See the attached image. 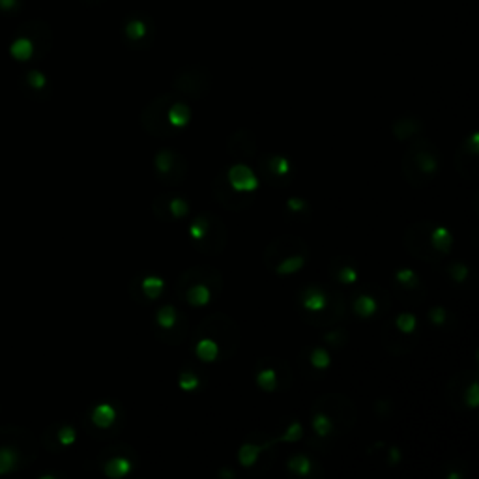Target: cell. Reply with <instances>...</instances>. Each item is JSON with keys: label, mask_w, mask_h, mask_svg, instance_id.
Segmentation results:
<instances>
[{"label": "cell", "mask_w": 479, "mask_h": 479, "mask_svg": "<svg viewBox=\"0 0 479 479\" xmlns=\"http://www.w3.org/2000/svg\"><path fill=\"white\" fill-rule=\"evenodd\" d=\"M26 82L30 84L34 90H44L47 87V77L38 70H32L26 73Z\"/></svg>", "instance_id": "obj_40"}, {"label": "cell", "mask_w": 479, "mask_h": 479, "mask_svg": "<svg viewBox=\"0 0 479 479\" xmlns=\"http://www.w3.org/2000/svg\"><path fill=\"white\" fill-rule=\"evenodd\" d=\"M228 186L238 193H255L259 188V177L246 163H234L225 170Z\"/></svg>", "instance_id": "obj_9"}, {"label": "cell", "mask_w": 479, "mask_h": 479, "mask_svg": "<svg viewBox=\"0 0 479 479\" xmlns=\"http://www.w3.org/2000/svg\"><path fill=\"white\" fill-rule=\"evenodd\" d=\"M460 404H464V408L476 410L479 404V384L478 379H472L467 384L464 391H462V397H460Z\"/></svg>", "instance_id": "obj_32"}, {"label": "cell", "mask_w": 479, "mask_h": 479, "mask_svg": "<svg viewBox=\"0 0 479 479\" xmlns=\"http://www.w3.org/2000/svg\"><path fill=\"white\" fill-rule=\"evenodd\" d=\"M255 152H257V141L247 129H240L228 139V154L233 158H253Z\"/></svg>", "instance_id": "obj_11"}, {"label": "cell", "mask_w": 479, "mask_h": 479, "mask_svg": "<svg viewBox=\"0 0 479 479\" xmlns=\"http://www.w3.org/2000/svg\"><path fill=\"white\" fill-rule=\"evenodd\" d=\"M329 298H332V292H326V290L318 287V284H309L302 290L300 294V303L305 313H311V315H318L322 311L328 307Z\"/></svg>", "instance_id": "obj_10"}, {"label": "cell", "mask_w": 479, "mask_h": 479, "mask_svg": "<svg viewBox=\"0 0 479 479\" xmlns=\"http://www.w3.org/2000/svg\"><path fill=\"white\" fill-rule=\"evenodd\" d=\"M354 313L361 318H371L379 311V300L371 294H358L352 302Z\"/></svg>", "instance_id": "obj_21"}, {"label": "cell", "mask_w": 479, "mask_h": 479, "mask_svg": "<svg viewBox=\"0 0 479 479\" xmlns=\"http://www.w3.org/2000/svg\"><path fill=\"white\" fill-rule=\"evenodd\" d=\"M257 386L262 391H275L279 386V372L273 367H264L257 372Z\"/></svg>", "instance_id": "obj_27"}, {"label": "cell", "mask_w": 479, "mask_h": 479, "mask_svg": "<svg viewBox=\"0 0 479 479\" xmlns=\"http://www.w3.org/2000/svg\"><path fill=\"white\" fill-rule=\"evenodd\" d=\"M260 453H262V446H260L257 440L249 438L238 451L240 464L244 468H253L255 467V462L259 460Z\"/></svg>", "instance_id": "obj_23"}, {"label": "cell", "mask_w": 479, "mask_h": 479, "mask_svg": "<svg viewBox=\"0 0 479 479\" xmlns=\"http://www.w3.org/2000/svg\"><path fill=\"white\" fill-rule=\"evenodd\" d=\"M431 246L435 249L440 257H446L449 251H451V246H453V234L449 233V228H446L444 225H433L429 233Z\"/></svg>", "instance_id": "obj_16"}, {"label": "cell", "mask_w": 479, "mask_h": 479, "mask_svg": "<svg viewBox=\"0 0 479 479\" xmlns=\"http://www.w3.org/2000/svg\"><path fill=\"white\" fill-rule=\"evenodd\" d=\"M190 236L195 249L204 255H219L227 246V228L223 221L206 212L191 221Z\"/></svg>", "instance_id": "obj_2"}, {"label": "cell", "mask_w": 479, "mask_h": 479, "mask_svg": "<svg viewBox=\"0 0 479 479\" xmlns=\"http://www.w3.org/2000/svg\"><path fill=\"white\" fill-rule=\"evenodd\" d=\"M156 324H158V328L163 329V332H169L170 328H174L178 324L177 307L170 305V303H167L163 307H159L158 315H156Z\"/></svg>", "instance_id": "obj_25"}, {"label": "cell", "mask_w": 479, "mask_h": 479, "mask_svg": "<svg viewBox=\"0 0 479 479\" xmlns=\"http://www.w3.org/2000/svg\"><path fill=\"white\" fill-rule=\"evenodd\" d=\"M116 417H118V412L114 408L113 404L101 403L96 404L92 412H90V419L94 423L98 429H111L114 423H116Z\"/></svg>", "instance_id": "obj_17"}, {"label": "cell", "mask_w": 479, "mask_h": 479, "mask_svg": "<svg viewBox=\"0 0 479 479\" xmlns=\"http://www.w3.org/2000/svg\"><path fill=\"white\" fill-rule=\"evenodd\" d=\"M334 427H335L334 419H332L326 412L316 410V414L313 416V429H315L316 436L326 438V436H329L332 433H334Z\"/></svg>", "instance_id": "obj_28"}, {"label": "cell", "mask_w": 479, "mask_h": 479, "mask_svg": "<svg viewBox=\"0 0 479 479\" xmlns=\"http://www.w3.org/2000/svg\"><path fill=\"white\" fill-rule=\"evenodd\" d=\"M139 287L143 296H145L146 300L154 302V300H158V298L163 294L165 281L161 278H158V275H148V278H145L141 281Z\"/></svg>", "instance_id": "obj_24"}, {"label": "cell", "mask_w": 479, "mask_h": 479, "mask_svg": "<svg viewBox=\"0 0 479 479\" xmlns=\"http://www.w3.org/2000/svg\"><path fill=\"white\" fill-rule=\"evenodd\" d=\"M81 2L82 4H87V6H100L105 0H81Z\"/></svg>", "instance_id": "obj_46"}, {"label": "cell", "mask_w": 479, "mask_h": 479, "mask_svg": "<svg viewBox=\"0 0 479 479\" xmlns=\"http://www.w3.org/2000/svg\"><path fill=\"white\" fill-rule=\"evenodd\" d=\"M182 294L193 307H204V305H208L212 302L214 290L210 289L206 283H202V281H195V283H191L188 289L183 290Z\"/></svg>", "instance_id": "obj_15"}, {"label": "cell", "mask_w": 479, "mask_h": 479, "mask_svg": "<svg viewBox=\"0 0 479 479\" xmlns=\"http://www.w3.org/2000/svg\"><path fill=\"white\" fill-rule=\"evenodd\" d=\"M324 339L328 341L332 347H343V345H345V341H347V335L343 334L341 329H334V332H329Z\"/></svg>", "instance_id": "obj_43"}, {"label": "cell", "mask_w": 479, "mask_h": 479, "mask_svg": "<svg viewBox=\"0 0 479 479\" xmlns=\"http://www.w3.org/2000/svg\"><path fill=\"white\" fill-rule=\"evenodd\" d=\"M329 268H332V273H334V278L339 281V283L343 284H354L356 281H358V271H356V268L350 264H347L345 260L341 259H334L332 260V264H329Z\"/></svg>", "instance_id": "obj_22"}, {"label": "cell", "mask_w": 479, "mask_h": 479, "mask_svg": "<svg viewBox=\"0 0 479 479\" xmlns=\"http://www.w3.org/2000/svg\"><path fill=\"white\" fill-rule=\"evenodd\" d=\"M172 89L178 94H186L195 100H201L212 89V75L202 66H188L177 71L172 79Z\"/></svg>", "instance_id": "obj_4"}, {"label": "cell", "mask_w": 479, "mask_h": 479, "mask_svg": "<svg viewBox=\"0 0 479 479\" xmlns=\"http://www.w3.org/2000/svg\"><path fill=\"white\" fill-rule=\"evenodd\" d=\"M303 436V427L300 422H292L283 436H279L278 442H298Z\"/></svg>", "instance_id": "obj_38"}, {"label": "cell", "mask_w": 479, "mask_h": 479, "mask_svg": "<svg viewBox=\"0 0 479 479\" xmlns=\"http://www.w3.org/2000/svg\"><path fill=\"white\" fill-rule=\"evenodd\" d=\"M401 459H403V453H401V449L397 446L388 448V462H390V467H397Z\"/></svg>", "instance_id": "obj_44"}, {"label": "cell", "mask_w": 479, "mask_h": 479, "mask_svg": "<svg viewBox=\"0 0 479 479\" xmlns=\"http://www.w3.org/2000/svg\"><path fill=\"white\" fill-rule=\"evenodd\" d=\"M309 363L315 369H320V371H324V369H328L329 363H332V358H329V354L326 348H313L309 354Z\"/></svg>", "instance_id": "obj_35"}, {"label": "cell", "mask_w": 479, "mask_h": 479, "mask_svg": "<svg viewBox=\"0 0 479 479\" xmlns=\"http://www.w3.org/2000/svg\"><path fill=\"white\" fill-rule=\"evenodd\" d=\"M19 464V453L13 448H0V476H6V473L13 472Z\"/></svg>", "instance_id": "obj_29"}, {"label": "cell", "mask_w": 479, "mask_h": 479, "mask_svg": "<svg viewBox=\"0 0 479 479\" xmlns=\"http://www.w3.org/2000/svg\"><path fill=\"white\" fill-rule=\"evenodd\" d=\"M21 0H0V10L4 12H10V10H17Z\"/></svg>", "instance_id": "obj_45"}, {"label": "cell", "mask_w": 479, "mask_h": 479, "mask_svg": "<svg viewBox=\"0 0 479 479\" xmlns=\"http://www.w3.org/2000/svg\"><path fill=\"white\" fill-rule=\"evenodd\" d=\"M133 467H135L133 455L132 457H126V455L114 453L111 459L105 460V464H103V473L111 479L126 478V476L132 473Z\"/></svg>", "instance_id": "obj_13"}, {"label": "cell", "mask_w": 479, "mask_h": 479, "mask_svg": "<svg viewBox=\"0 0 479 479\" xmlns=\"http://www.w3.org/2000/svg\"><path fill=\"white\" fill-rule=\"evenodd\" d=\"M219 476H221V478H234V473L228 472V470H221Z\"/></svg>", "instance_id": "obj_47"}, {"label": "cell", "mask_w": 479, "mask_h": 479, "mask_svg": "<svg viewBox=\"0 0 479 479\" xmlns=\"http://www.w3.org/2000/svg\"><path fill=\"white\" fill-rule=\"evenodd\" d=\"M177 96L178 92L158 96L156 100L146 105V109L141 114V124L154 137H170V135H174V129L169 126V120H167V111H169V105Z\"/></svg>", "instance_id": "obj_3"}, {"label": "cell", "mask_w": 479, "mask_h": 479, "mask_svg": "<svg viewBox=\"0 0 479 479\" xmlns=\"http://www.w3.org/2000/svg\"><path fill=\"white\" fill-rule=\"evenodd\" d=\"M309 204H307V201H303V199H298V197H290L289 201H287V212L289 214H307L309 212Z\"/></svg>", "instance_id": "obj_39"}, {"label": "cell", "mask_w": 479, "mask_h": 479, "mask_svg": "<svg viewBox=\"0 0 479 479\" xmlns=\"http://www.w3.org/2000/svg\"><path fill=\"white\" fill-rule=\"evenodd\" d=\"M395 326H397V329L401 332V334L404 335L414 334V329H416L417 326L416 315H414V313H401V315L395 318Z\"/></svg>", "instance_id": "obj_34"}, {"label": "cell", "mask_w": 479, "mask_h": 479, "mask_svg": "<svg viewBox=\"0 0 479 479\" xmlns=\"http://www.w3.org/2000/svg\"><path fill=\"white\" fill-rule=\"evenodd\" d=\"M122 36L126 39V44L132 49L145 51L148 49L156 36V26L150 17H146L143 13H132L124 25H122Z\"/></svg>", "instance_id": "obj_6"}, {"label": "cell", "mask_w": 479, "mask_h": 479, "mask_svg": "<svg viewBox=\"0 0 479 479\" xmlns=\"http://www.w3.org/2000/svg\"><path fill=\"white\" fill-rule=\"evenodd\" d=\"M167 120H169V126L177 132V129H182L190 124L191 120V107L190 103L180 98V94L172 100V103L169 105V111H167Z\"/></svg>", "instance_id": "obj_12"}, {"label": "cell", "mask_w": 479, "mask_h": 479, "mask_svg": "<svg viewBox=\"0 0 479 479\" xmlns=\"http://www.w3.org/2000/svg\"><path fill=\"white\" fill-rule=\"evenodd\" d=\"M446 318H448V311L444 309V307H433V309L429 311V320L435 324V326H442L444 322H446Z\"/></svg>", "instance_id": "obj_42"}, {"label": "cell", "mask_w": 479, "mask_h": 479, "mask_svg": "<svg viewBox=\"0 0 479 479\" xmlns=\"http://www.w3.org/2000/svg\"><path fill=\"white\" fill-rule=\"evenodd\" d=\"M259 169L262 177L273 188H284L290 183L292 165L284 156L279 154H262L259 159Z\"/></svg>", "instance_id": "obj_7"}, {"label": "cell", "mask_w": 479, "mask_h": 479, "mask_svg": "<svg viewBox=\"0 0 479 479\" xmlns=\"http://www.w3.org/2000/svg\"><path fill=\"white\" fill-rule=\"evenodd\" d=\"M215 199L228 210H244L253 202V193H238L228 186L225 172H221L214 182Z\"/></svg>", "instance_id": "obj_8"}, {"label": "cell", "mask_w": 479, "mask_h": 479, "mask_svg": "<svg viewBox=\"0 0 479 479\" xmlns=\"http://www.w3.org/2000/svg\"><path fill=\"white\" fill-rule=\"evenodd\" d=\"M21 32H23V34L15 36V39H13L12 45H10V53H12V57L15 58V60L26 62V60H30V58L36 55V42L32 39L30 34H26L25 28H21Z\"/></svg>", "instance_id": "obj_14"}, {"label": "cell", "mask_w": 479, "mask_h": 479, "mask_svg": "<svg viewBox=\"0 0 479 479\" xmlns=\"http://www.w3.org/2000/svg\"><path fill=\"white\" fill-rule=\"evenodd\" d=\"M422 129V118H417V116H401V118H397L393 122V135H395L399 141H404L408 139V137H414V135H419Z\"/></svg>", "instance_id": "obj_18"}, {"label": "cell", "mask_w": 479, "mask_h": 479, "mask_svg": "<svg viewBox=\"0 0 479 479\" xmlns=\"http://www.w3.org/2000/svg\"><path fill=\"white\" fill-rule=\"evenodd\" d=\"M57 440L64 448H70L71 444L77 440V431L71 425H62L57 433Z\"/></svg>", "instance_id": "obj_37"}, {"label": "cell", "mask_w": 479, "mask_h": 479, "mask_svg": "<svg viewBox=\"0 0 479 479\" xmlns=\"http://www.w3.org/2000/svg\"><path fill=\"white\" fill-rule=\"evenodd\" d=\"M305 260H307V255L303 253H290L287 257L279 260L278 266H275V273L278 275H292L296 273L305 266Z\"/></svg>", "instance_id": "obj_20"}, {"label": "cell", "mask_w": 479, "mask_h": 479, "mask_svg": "<svg viewBox=\"0 0 479 479\" xmlns=\"http://www.w3.org/2000/svg\"><path fill=\"white\" fill-rule=\"evenodd\" d=\"M178 386H180V390L188 391V393H190V391H197L201 388V379H199L197 372L183 371L180 372V377H178Z\"/></svg>", "instance_id": "obj_33"}, {"label": "cell", "mask_w": 479, "mask_h": 479, "mask_svg": "<svg viewBox=\"0 0 479 479\" xmlns=\"http://www.w3.org/2000/svg\"><path fill=\"white\" fill-rule=\"evenodd\" d=\"M154 169L161 182L167 186H178L183 182V178L188 174V161L177 150L163 148L154 158Z\"/></svg>", "instance_id": "obj_5"}, {"label": "cell", "mask_w": 479, "mask_h": 479, "mask_svg": "<svg viewBox=\"0 0 479 479\" xmlns=\"http://www.w3.org/2000/svg\"><path fill=\"white\" fill-rule=\"evenodd\" d=\"M438 156L436 148L427 139H416L410 146L403 159V172L406 182L414 188H423L431 182L433 174L438 170Z\"/></svg>", "instance_id": "obj_1"}, {"label": "cell", "mask_w": 479, "mask_h": 479, "mask_svg": "<svg viewBox=\"0 0 479 479\" xmlns=\"http://www.w3.org/2000/svg\"><path fill=\"white\" fill-rule=\"evenodd\" d=\"M462 150H467L470 156H476V158H478V154H479V133L478 132H473L472 135L464 141Z\"/></svg>", "instance_id": "obj_41"}, {"label": "cell", "mask_w": 479, "mask_h": 479, "mask_svg": "<svg viewBox=\"0 0 479 479\" xmlns=\"http://www.w3.org/2000/svg\"><path fill=\"white\" fill-rule=\"evenodd\" d=\"M190 202L183 197H170L167 199V212H169L170 219H182L190 214Z\"/></svg>", "instance_id": "obj_30"}, {"label": "cell", "mask_w": 479, "mask_h": 479, "mask_svg": "<svg viewBox=\"0 0 479 479\" xmlns=\"http://www.w3.org/2000/svg\"><path fill=\"white\" fill-rule=\"evenodd\" d=\"M395 281H397L399 287H403L404 290H416L419 289V278L417 273L412 268H401V270L395 271Z\"/></svg>", "instance_id": "obj_31"}, {"label": "cell", "mask_w": 479, "mask_h": 479, "mask_svg": "<svg viewBox=\"0 0 479 479\" xmlns=\"http://www.w3.org/2000/svg\"><path fill=\"white\" fill-rule=\"evenodd\" d=\"M468 273H470V268L464 262H451L448 266V275L453 279L455 283H464L468 279Z\"/></svg>", "instance_id": "obj_36"}, {"label": "cell", "mask_w": 479, "mask_h": 479, "mask_svg": "<svg viewBox=\"0 0 479 479\" xmlns=\"http://www.w3.org/2000/svg\"><path fill=\"white\" fill-rule=\"evenodd\" d=\"M195 356L201 359V361L212 363V361H215L217 358H221V348L212 337L202 335V337H199V341H197Z\"/></svg>", "instance_id": "obj_19"}, {"label": "cell", "mask_w": 479, "mask_h": 479, "mask_svg": "<svg viewBox=\"0 0 479 479\" xmlns=\"http://www.w3.org/2000/svg\"><path fill=\"white\" fill-rule=\"evenodd\" d=\"M287 468H289V472H292L294 476L305 478V476H309L311 470H313V462H311V459L307 455L296 453L290 457L289 462H287Z\"/></svg>", "instance_id": "obj_26"}]
</instances>
